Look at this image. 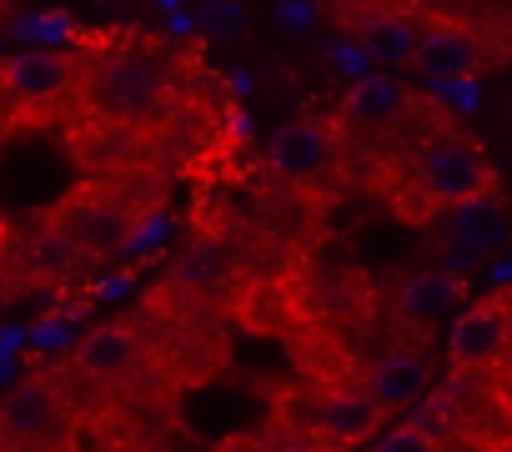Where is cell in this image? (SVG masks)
I'll return each mask as SVG.
<instances>
[{
    "label": "cell",
    "instance_id": "cell-1",
    "mask_svg": "<svg viewBox=\"0 0 512 452\" xmlns=\"http://www.w3.org/2000/svg\"><path fill=\"white\" fill-rule=\"evenodd\" d=\"M166 96H171V71L146 51H116L91 76V101L111 121H151L156 111H166Z\"/></svg>",
    "mask_w": 512,
    "mask_h": 452
},
{
    "label": "cell",
    "instance_id": "cell-2",
    "mask_svg": "<svg viewBox=\"0 0 512 452\" xmlns=\"http://www.w3.org/2000/svg\"><path fill=\"white\" fill-rule=\"evenodd\" d=\"M81 81V61L51 46H31L0 61V101H11L16 111H56L61 96Z\"/></svg>",
    "mask_w": 512,
    "mask_h": 452
},
{
    "label": "cell",
    "instance_id": "cell-3",
    "mask_svg": "<svg viewBox=\"0 0 512 452\" xmlns=\"http://www.w3.org/2000/svg\"><path fill=\"white\" fill-rule=\"evenodd\" d=\"M417 176H422L427 201H442V206H457V201H467V196L497 186L492 161H487L472 141H462V136L432 141V146L422 151V161H417Z\"/></svg>",
    "mask_w": 512,
    "mask_h": 452
},
{
    "label": "cell",
    "instance_id": "cell-4",
    "mask_svg": "<svg viewBox=\"0 0 512 452\" xmlns=\"http://www.w3.org/2000/svg\"><path fill=\"white\" fill-rule=\"evenodd\" d=\"M267 161L282 181L292 186H322L337 171V136L327 121L317 116H297L287 121L272 141H267Z\"/></svg>",
    "mask_w": 512,
    "mask_h": 452
},
{
    "label": "cell",
    "instance_id": "cell-5",
    "mask_svg": "<svg viewBox=\"0 0 512 452\" xmlns=\"http://www.w3.org/2000/svg\"><path fill=\"white\" fill-rule=\"evenodd\" d=\"M482 36L472 26H457V21H432V26H417V46H412V71L422 81H437V86H452V81H467L482 71Z\"/></svg>",
    "mask_w": 512,
    "mask_h": 452
},
{
    "label": "cell",
    "instance_id": "cell-6",
    "mask_svg": "<svg viewBox=\"0 0 512 452\" xmlns=\"http://www.w3.org/2000/svg\"><path fill=\"white\" fill-rule=\"evenodd\" d=\"M507 342H512V302H507V292H497V297L467 307V312L452 322L447 352H452L457 367H482V362H492Z\"/></svg>",
    "mask_w": 512,
    "mask_h": 452
},
{
    "label": "cell",
    "instance_id": "cell-7",
    "mask_svg": "<svg viewBox=\"0 0 512 452\" xmlns=\"http://www.w3.org/2000/svg\"><path fill=\"white\" fill-rule=\"evenodd\" d=\"M507 226H512V221H507V201H502L497 186H492V191H477V196H467V201H457V206L447 211L452 242H457L462 252H472V257L502 247V242H507Z\"/></svg>",
    "mask_w": 512,
    "mask_h": 452
},
{
    "label": "cell",
    "instance_id": "cell-8",
    "mask_svg": "<svg viewBox=\"0 0 512 452\" xmlns=\"http://www.w3.org/2000/svg\"><path fill=\"white\" fill-rule=\"evenodd\" d=\"M427 387H432V367H427L422 352H382V357L372 362V372H367V392H372L387 412L422 402Z\"/></svg>",
    "mask_w": 512,
    "mask_h": 452
},
{
    "label": "cell",
    "instance_id": "cell-9",
    "mask_svg": "<svg viewBox=\"0 0 512 452\" xmlns=\"http://www.w3.org/2000/svg\"><path fill=\"white\" fill-rule=\"evenodd\" d=\"M56 422H61V402H56V387H51L46 377L21 382V387L6 397V407H0V432H6V437H21V442L51 437Z\"/></svg>",
    "mask_w": 512,
    "mask_h": 452
},
{
    "label": "cell",
    "instance_id": "cell-10",
    "mask_svg": "<svg viewBox=\"0 0 512 452\" xmlns=\"http://www.w3.org/2000/svg\"><path fill=\"white\" fill-rule=\"evenodd\" d=\"M357 46L387 66H407L412 61V46H417V26L402 16V11H382V6H367L357 16Z\"/></svg>",
    "mask_w": 512,
    "mask_h": 452
},
{
    "label": "cell",
    "instance_id": "cell-11",
    "mask_svg": "<svg viewBox=\"0 0 512 452\" xmlns=\"http://www.w3.org/2000/svg\"><path fill=\"white\" fill-rule=\"evenodd\" d=\"M457 302H462V282L452 272H412L397 292V317L427 327V322L447 317Z\"/></svg>",
    "mask_w": 512,
    "mask_h": 452
},
{
    "label": "cell",
    "instance_id": "cell-12",
    "mask_svg": "<svg viewBox=\"0 0 512 452\" xmlns=\"http://www.w3.org/2000/svg\"><path fill=\"white\" fill-rule=\"evenodd\" d=\"M382 402L372 397V392H337V397H327L322 402V412H317V427L332 437V442H367L377 427H382Z\"/></svg>",
    "mask_w": 512,
    "mask_h": 452
},
{
    "label": "cell",
    "instance_id": "cell-13",
    "mask_svg": "<svg viewBox=\"0 0 512 452\" xmlns=\"http://www.w3.org/2000/svg\"><path fill=\"white\" fill-rule=\"evenodd\" d=\"M136 352H141L136 327L106 322V327H96V332L81 342L76 362H81V372H91V377H126V372L136 367Z\"/></svg>",
    "mask_w": 512,
    "mask_h": 452
},
{
    "label": "cell",
    "instance_id": "cell-14",
    "mask_svg": "<svg viewBox=\"0 0 512 452\" xmlns=\"http://www.w3.org/2000/svg\"><path fill=\"white\" fill-rule=\"evenodd\" d=\"M342 111L357 126H387V121H397L407 111V86L397 76H357L347 101H342Z\"/></svg>",
    "mask_w": 512,
    "mask_h": 452
},
{
    "label": "cell",
    "instance_id": "cell-15",
    "mask_svg": "<svg viewBox=\"0 0 512 452\" xmlns=\"http://www.w3.org/2000/svg\"><path fill=\"white\" fill-rule=\"evenodd\" d=\"M221 267H226V247H221L216 237H196V242L176 257L171 282H176V287H186V292H201V287L221 282Z\"/></svg>",
    "mask_w": 512,
    "mask_h": 452
},
{
    "label": "cell",
    "instance_id": "cell-16",
    "mask_svg": "<svg viewBox=\"0 0 512 452\" xmlns=\"http://www.w3.org/2000/svg\"><path fill=\"white\" fill-rule=\"evenodd\" d=\"M246 26H251V16L241 0H201V11H196V31L206 41H241Z\"/></svg>",
    "mask_w": 512,
    "mask_h": 452
},
{
    "label": "cell",
    "instance_id": "cell-17",
    "mask_svg": "<svg viewBox=\"0 0 512 452\" xmlns=\"http://www.w3.org/2000/svg\"><path fill=\"white\" fill-rule=\"evenodd\" d=\"M31 262L46 272V277H61V272H71L76 262H81V242L71 237V232H36L31 237Z\"/></svg>",
    "mask_w": 512,
    "mask_h": 452
},
{
    "label": "cell",
    "instance_id": "cell-18",
    "mask_svg": "<svg viewBox=\"0 0 512 452\" xmlns=\"http://www.w3.org/2000/svg\"><path fill=\"white\" fill-rule=\"evenodd\" d=\"M372 452H437V437H427L417 422H402V427L382 432V442Z\"/></svg>",
    "mask_w": 512,
    "mask_h": 452
},
{
    "label": "cell",
    "instance_id": "cell-19",
    "mask_svg": "<svg viewBox=\"0 0 512 452\" xmlns=\"http://www.w3.org/2000/svg\"><path fill=\"white\" fill-rule=\"evenodd\" d=\"M277 21H287V26H302V21H307V6H297V0H292V6H277Z\"/></svg>",
    "mask_w": 512,
    "mask_h": 452
},
{
    "label": "cell",
    "instance_id": "cell-20",
    "mask_svg": "<svg viewBox=\"0 0 512 452\" xmlns=\"http://www.w3.org/2000/svg\"><path fill=\"white\" fill-rule=\"evenodd\" d=\"M277 452H322V447H312V442H282Z\"/></svg>",
    "mask_w": 512,
    "mask_h": 452
},
{
    "label": "cell",
    "instance_id": "cell-21",
    "mask_svg": "<svg viewBox=\"0 0 512 452\" xmlns=\"http://www.w3.org/2000/svg\"><path fill=\"white\" fill-rule=\"evenodd\" d=\"M337 6H357V0H337ZM362 6H367V0H362Z\"/></svg>",
    "mask_w": 512,
    "mask_h": 452
},
{
    "label": "cell",
    "instance_id": "cell-22",
    "mask_svg": "<svg viewBox=\"0 0 512 452\" xmlns=\"http://www.w3.org/2000/svg\"><path fill=\"white\" fill-rule=\"evenodd\" d=\"M507 302H512V287H507Z\"/></svg>",
    "mask_w": 512,
    "mask_h": 452
}]
</instances>
